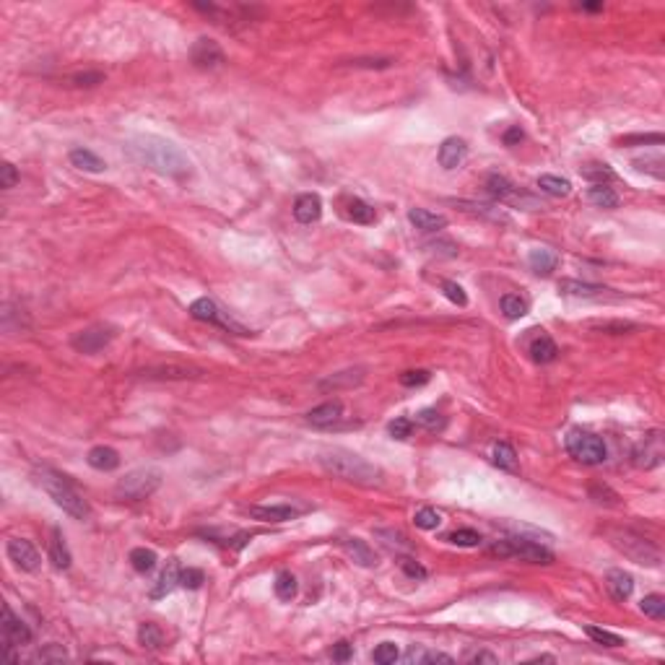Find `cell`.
I'll list each match as a JSON object with an SVG mask.
<instances>
[{
  "label": "cell",
  "mask_w": 665,
  "mask_h": 665,
  "mask_svg": "<svg viewBox=\"0 0 665 665\" xmlns=\"http://www.w3.org/2000/svg\"><path fill=\"white\" fill-rule=\"evenodd\" d=\"M125 154L133 161H138L140 167L164 174V177L185 179L192 174V161L188 154L161 136H136L128 140Z\"/></svg>",
  "instance_id": "1"
},
{
  "label": "cell",
  "mask_w": 665,
  "mask_h": 665,
  "mask_svg": "<svg viewBox=\"0 0 665 665\" xmlns=\"http://www.w3.org/2000/svg\"><path fill=\"white\" fill-rule=\"evenodd\" d=\"M318 460L325 473L343 478L348 484H356V486H379L382 484V470L351 450H343V447L322 450Z\"/></svg>",
  "instance_id": "2"
},
{
  "label": "cell",
  "mask_w": 665,
  "mask_h": 665,
  "mask_svg": "<svg viewBox=\"0 0 665 665\" xmlns=\"http://www.w3.org/2000/svg\"><path fill=\"white\" fill-rule=\"evenodd\" d=\"M34 481H37V486H40L63 512H68L73 520H89L91 515L89 502L81 497L79 491H76V486H73L65 476H60L58 470H52V468H37V470H34Z\"/></svg>",
  "instance_id": "3"
},
{
  "label": "cell",
  "mask_w": 665,
  "mask_h": 665,
  "mask_svg": "<svg viewBox=\"0 0 665 665\" xmlns=\"http://www.w3.org/2000/svg\"><path fill=\"white\" fill-rule=\"evenodd\" d=\"M566 452L575 457L577 463H585V466H600L608 460V447L606 442L585 429H572L564 439Z\"/></svg>",
  "instance_id": "4"
},
{
  "label": "cell",
  "mask_w": 665,
  "mask_h": 665,
  "mask_svg": "<svg viewBox=\"0 0 665 665\" xmlns=\"http://www.w3.org/2000/svg\"><path fill=\"white\" fill-rule=\"evenodd\" d=\"M159 486L161 470H156V468H138V470H130L125 478H120L117 486H115V497L122 499V502H140V499H149Z\"/></svg>",
  "instance_id": "5"
},
{
  "label": "cell",
  "mask_w": 665,
  "mask_h": 665,
  "mask_svg": "<svg viewBox=\"0 0 665 665\" xmlns=\"http://www.w3.org/2000/svg\"><path fill=\"white\" fill-rule=\"evenodd\" d=\"M491 554L512 556V559H520V561H527V564H551V561H554V554H551L546 546H541L538 541H530V538H523V536L497 541V543L491 546Z\"/></svg>",
  "instance_id": "6"
},
{
  "label": "cell",
  "mask_w": 665,
  "mask_h": 665,
  "mask_svg": "<svg viewBox=\"0 0 665 665\" xmlns=\"http://www.w3.org/2000/svg\"><path fill=\"white\" fill-rule=\"evenodd\" d=\"M611 543H614L618 551H624V556H629L637 564H647V566L660 564V551H657L650 541H645V538L632 533V530H611Z\"/></svg>",
  "instance_id": "7"
},
{
  "label": "cell",
  "mask_w": 665,
  "mask_h": 665,
  "mask_svg": "<svg viewBox=\"0 0 665 665\" xmlns=\"http://www.w3.org/2000/svg\"><path fill=\"white\" fill-rule=\"evenodd\" d=\"M190 315L195 320H200V322H211V325H219V328L224 330H231V333H237V336H249V330L245 328V325H239L237 320L229 318L227 312L208 297L195 299V302L190 304Z\"/></svg>",
  "instance_id": "8"
},
{
  "label": "cell",
  "mask_w": 665,
  "mask_h": 665,
  "mask_svg": "<svg viewBox=\"0 0 665 665\" xmlns=\"http://www.w3.org/2000/svg\"><path fill=\"white\" fill-rule=\"evenodd\" d=\"M486 190L491 198L502 200V203H509V206H520V208H525V211L543 208L533 195H527V192H523L520 188H515V185L507 177H502V174H489Z\"/></svg>",
  "instance_id": "9"
},
{
  "label": "cell",
  "mask_w": 665,
  "mask_h": 665,
  "mask_svg": "<svg viewBox=\"0 0 665 665\" xmlns=\"http://www.w3.org/2000/svg\"><path fill=\"white\" fill-rule=\"evenodd\" d=\"M663 455H665L663 434H660V432H650V434H645V439L634 447L632 463H634L637 468H642V470H652V468H657L663 463Z\"/></svg>",
  "instance_id": "10"
},
{
  "label": "cell",
  "mask_w": 665,
  "mask_h": 665,
  "mask_svg": "<svg viewBox=\"0 0 665 665\" xmlns=\"http://www.w3.org/2000/svg\"><path fill=\"white\" fill-rule=\"evenodd\" d=\"M115 338V330L107 325H91L86 330H79L76 336L70 338V346L76 348L79 354H99L101 348H107Z\"/></svg>",
  "instance_id": "11"
},
{
  "label": "cell",
  "mask_w": 665,
  "mask_h": 665,
  "mask_svg": "<svg viewBox=\"0 0 665 665\" xmlns=\"http://www.w3.org/2000/svg\"><path fill=\"white\" fill-rule=\"evenodd\" d=\"M309 509H312L309 504H288V502H281V504H255L249 507V517L263 520V523H288V520H297L299 515H304Z\"/></svg>",
  "instance_id": "12"
},
{
  "label": "cell",
  "mask_w": 665,
  "mask_h": 665,
  "mask_svg": "<svg viewBox=\"0 0 665 665\" xmlns=\"http://www.w3.org/2000/svg\"><path fill=\"white\" fill-rule=\"evenodd\" d=\"M190 60H192V65L200 70H216L227 63L224 50L219 47V42L208 40V37L195 40V44L190 47Z\"/></svg>",
  "instance_id": "13"
},
{
  "label": "cell",
  "mask_w": 665,
  "mask_h": 665,
  "mask_svg": "<svg viewBox=\"0 0 665 665\" xmlns=\"http://www.w3.org/2000/svg\"><path fill=\"white\" fill-rule=\"evenodd\" d=\"M8 559L13 561V564L19 566L21 572H37L42 564L40 554H37V548L31 546L29 541H24V538H13V541H8Z\"/></svg>",
  "instance_id": "14"
},
{
  "label": "cell",
  "mask_w": 665,
  "mask_h": 665,
  "mask_svg": "<svg viewBox=\"0 0 665 665\" xmlns=\"http://www.w3.org/2000/svg\"><path fill=\"white\" fill-rule=\"evenodd\" d=\"M31 629L19 616L10 611V606H3V642H13V645H29L31 642Z\"/></svg>",
  "instance_id": "15"
},
{
  "label": "cell",
  "mask_w": 665,
  "mask_h": 665,
  "mask_svg": "<svg viewBox=\"0 0 665 665\" xmlns=\"http://www.w3.org/2000/svg\"><path fill=\"white\" fill-rule=\"evenodd\" d=\"M340 418H343V403H340V400H328V403L307 411V424H312V427H318V429L333 427Z\"/></svg>",
  "instance_id": "16"
},
{
  "label": "cell",
  "mask_w": 665,
  "mask_h": 665,
  "mask_svg": "<svg viewBox=\"0 0 665 665\" xmlns=\"http://www.w3.org/2000/svg\"><path fill=\"white\" fill-rule=\"evenodd\" d=\"M203 372L198 367H190V364H159V367H149L143 372V377L149 379H190V377H200Z\"/></svg>",
  "instance_id": "17"
},
{
  "label": "cell",
  "mask_w": 665,
  "mask_h": 665,
  "mask_svg": "<svg viewBox=\"0 0 665 665\" xmlns=\"http://www.w3.org/2000/svg\"><path fill=\"white\" fill-rule=\"evenodd\" d=\"M322 216V200L315 192H304L299 195L297 203H294V219L299 224H315Z\"/></svg>",
  "instance_id": "18"
},
{
  "label": "cell",
  "mask_w": 665,
  "mask_h": 665,
  "mask_svg": "<svg viewBox=\"0 0 665 665\" xmlns=\"http://www.w3.org/2000/svg\"><path fill=\"white\" fill-rule=\"evenodd\" d=\"M606 587L614 600L624 603V600H629L632 593H634V580H632V575L624 572V569H611L606 575Z\"/></svg>",
  "instance_id": "19"
},
{
  "label": "cell",
  "mask_w": 665,
  "mask_h": 665,
  "mask_svg": "<svg viewBox=\"0 0 665 665\" xmlns=\"http://www.w3.org/2000/svg\"><path fill=\"white\" fill-rule=\"evenodd\" d=\"M466 156H468V146H466V140H463V138L442 140L439 154H437L439 164H442L445 169H457L460 164H463V161H466Z\"/></svg>",
  "instance_id": "20"
},
{
  "label": "cell",
  "mask_w": 665,
  "mask_h": 665,
  "mask_svg": "<svg viewBox=\"0 0 665 665\" xmlns=\"http://www.w3.org/2000/svg\"><path fill=\"white\" fill-rule=\"evenodd\" d=\"M559 291L566 294V297L577 299H603L606 291H611V288L596 286V284H582V281H575V278H564V281H559Z\"/></svg>",
  "instance_id": "21"
},
{
  "label": "cell",
  "mask_w": 665,
  "mask_h": 665,
  "mask_svg": "<svg viewBox=\"0 0 665 665\" xmlns=\"http://www.w3.org/2000/svg\"><path fill=\"white\" fill-rule=\"evenodd\" d=\"M86 463H89L94 470H101V473H110L115 468H120V455L117 450H112L107 445H97L89 450L86 455Z\"/></svg>",
  "instance_id": "22"
},
{
  "label": "cell",
  "mask_w": 665,
  "mask_h": 665,
  "mask_svg": "<svg viewBox=\"0 0 665 665\" xmlns=\"http://www.w3.org/2000/svg\"><path fill=\"white\" fill-rule=\"evenodd\" d=\"M527 265H530L533 273H538V276H548V273H554L556 265H559V255L548 247H536V249H530V255H527Z\"/></svg>",
  "instance_id": "23"
},
{
  "label": "cell",
  "mask_w": 665,
  "mask_h": 665,
  "mask_svg": "<svg viewBox=\"0 0 665 665\" xmlns=\"http://www.w3.org/2000/svg\"><path fill=\"white\" fill-rule=\"evenodd\" d=\"M408 221L416 229H421V231H439V229L447 227V219L442 213H434V211L427 208H411L408 211Z\"/></svg>",
  "instance_id": "24"
},
{
  "label": "cell",
  "mask_w": 665,
  "mask_h": 665,
  "mask_svg": "<svg viewBox=\"0 0 665 665\" xmlns=\"http://www.w3.org/2000/svg\"><path fill=\"white\" fill-rule=\"evenodd\" d=\"M70 164L76 169H83V172H91V174H99V172H104L107 169V164H104V159H99L94 151L89 149H73L70 151Z\"/></svg>",
  "instance_id": "25"
},
{
  "label": "cell",
  "mask_w": 665,
  "mask_h": 665,
  "mask_svg": "<svg viewBox=\"0 0 665 665\" xmlns=\"http://www.w3.org/2000/svg\"><path fill=\"white\" fill-rule=\"evenodd\" d=\"M455 206L466 211V213H473V216H481V219H489L494 224H509L504 211L494 208V206H486V203H473V200H455Z\"/></svg>",
  "instance_id": "26"
},
{
  "label": "cell",
  "mask_w": 665,
  "mask_h": 665,
  "mask_svg": "<svg viewBox=\"0 0 665 665\" xmlns=\"http://www.w3.org/2000/svg\"><path fill=\"white\" fill-rule=\"evenodd\" d=\"M343 548H346V554L356 561L359 566H375L377 564V556H375V551L361 541V538H343Z\"/></svg>",
  "instance_id": "27"
},
{
  "label": "cell",
  "mask_w": 665,
  "mask_h": 665,
  "mask_svg": "<svg viewBox=\"0 0 665 665\" xmlns=\"http://www.w3.org/2000/svg\"><path fill=\"white\" fill-rule=\"evenodd\" d=\"M177 585H179V566H177V561H169L167 569H164V572L159 575V580H156L154 590H151V598L159 600V598L169 596Z\"/></svg>",
  "instance_id": "28"
},
{
  "label": "cell",
  "mask_w": 665,
  "mask_h": 665,
  "mask_svg": "<svg viewBox=\"0 0 665 665\" xmlns=\"http://www.w3.org/2000/svg\"><path fill=\"white\" fill-rule=\"evenodd\" d=\"M50 561L55 569H68L70 566V551L65 538L58 527H52V538H50Z\"/></svg>",
  "instance_id": "29"
},
{
  "label": "cell",
  "mask_w": 665,
  "mask_h": 665,
  "mask_svg": "<svg viewBox=\"0 0 665 665\" xmlns=\"http://www.w3.org/2000/svg\"><path fill=\"white\" fill-rule=\"evenodd\" d=\"M527 351H530L533 361H538V364H551V361L559 356V348H556V343L548 336H538L536 340L527 346Z\"/></svg>",
  "instance_id": "30"
},
{
  "label": "cell",
  "mask_w": 665,
  "mask_h": 665,
  "mask_svg": "<svg viewBox=\"0 0 665 665\" xmlns=\"http://www.w3.org/2000/svg\"><path fill=\"white\" fill-rule=\"evenodd\" d=\"M346 216H348L351 221H354V224H361V227H367V224H375V219H377L375 208H372L369 203H364V200H359V198H351V200H348Z\"/></svg>",
  "instance_id": "31"
},
{
  "label": "cell",
  "mask_w": 665,
  "mask_h": 665,
  "mask_svg": "<svg viewBox=\"0 0 665 665\" xmlns=\"http://www.w3.org/2000/svg\"><path fill=\"white\" fill-rule=\"evenodd\" d=\"M491 460H494V466L502 468V470H509V473L517 470V452H515V447L507 445V442H497V445H494Z\"/></svg>",
  "instance_id": "32"
},
{
  "label": "cell",
  "mask_w": 665,
  "mask_h": 665,
  "mask_svg": "<svg viewBox=\"0 0 665 665\" xmlns=\"http://www.w3.org/2000/svg\"><path fill=\"white\" fill-rule=\"evenodd\" d=\"M538 188L543 190L546 195H551V198H566V195L572 192L569 179H561V177H556V174H541V177H538Z\"/></svg>",
  "instance_id": "33"
},
{
  "label": "cell",
  "mask_w": 665,
  "mask_h": 665,
  "mask_svg": "<svg viewBox=\"0 0 665 665\" xmlns=\"http://www.w3.org/2000/svg\"><path fill=\"white\" fill-rule=\"evenodd\" d=\"M587 200L593 203V206H598V208H616L618 206V195L614 192V188H608V185H593V188L587 190Z\"/></svg>",
  "instance_id": "34"
},
{
  "label": "cell",
  "mask_w": 665,
  "mask_h": 665,
  "mask_svg": "<svg viewBox=\"0 0 665 665\" xmlns=\"http://www.w3.org/2000/svg\"><path fill=\"white\" fill-rule=\"evenodd\" d=\"M580 172H582V177L590 179L593 185H608V182H614L616 179L614 169L608 167V164H600V161H590V164H585Z\"/></svg>",
  "instance_id": "35"
},
{
  "label": "cell",
  "mask_w": 665,
  "mask_h": 665,
  "mask_svg": "<svg viewBox=\"0 0 665 665\" xmlns=\"http://www.w3.org/2000/svg\"><path fill=\"white\" fill-rule=\"evenodd\" d=\"M273 590H276V598L278 600H294L297 598V577L291 575V572H278L276 575V582H273Z\"/></svg>",
  "instance_id": "36"
},
{
  "label": "cell",
  "mask_w": 665,
  "mask_h": 665,
  "mask_svg": "<svg viewBox=\"0 0 665 665\" xmlns=\"http://www.w3.org/2000/svg\"><path fill=\"white\" fill-rule=\"evenodd\" d=\"M499 307H502L507 320H520L527 315V302L523 297H517V294H504L502 302H499Z\"/></svg>",
  "instance_id": "37"
},
{
  "label": "cell",
  "mask_w": 665,
  "mask_h": 665,
  "mask_svg": "<svg viewBox=\"0 0 665 665\" xmlns=\"http://www.w3.org/2000/svg\"><path fill=\"white\" fill-rule=\"evenodd\" d=\"M138 645L140 647H149V650H159L161 645H164V632H161L156 624H151V621H146V624H140L138 629Z\"/></svg>",
  "instance_id": "38"
},
{
  "label": "cell",
  "mask_w": 665,
  "mask_h": 665,
  "mask_svg": "<svg viewBox=\"0 0 665 665\" xmlns=\"http://www.w3.org/2000/svg\"><path fill=\"white\" fill-rule=\"evenodd\" d=\"M130 564H133L136 572L146 575V572H151V569L156 566V554H154L151 548H133V551H130Z\"/></svg>",
  "instance_id": "39"
},
{
  "label": "cell",
  "mask_w": 665,
  "mask_h": 665,
  "mask_svg": "<svg viewBox=\"0 0 665 665\" xmlns=\"http://www.w3.org/2000/svg\"><path fill=\"white\" fill-rule=\"evenodd\" d=\"M585 634L596 642V645L603 647H624V637L614 634L608 629H600V626H585Z\"/></svg>",
  "instance_id": "40"
},
{
  "label": "cell",
  "mask_w": 665,
  "mask_h": 665,
  "mask_svg": "<svg viewBox=\"0 0 665 665\" xmlns=\"http://www.w3.org/2000/svg\"><path fill=\"white\" fill-rule=\"evenodd\" d=\"M590 328L608 333V336H624L629 330H634V322H624V320H603V322H590Z\"/></svg>",
  "instance_id": "41"
},
{
  "label": "cell",
  "mask_w": 665,
  "mask_h": 665,
  "mask_svg": "<svg viewBox=\"0 0 665 665\" xmlns=\"http://www.w3.org/2000/svg\"><path fill=\"white\" fill-rule=\"evenodd\" d=\"M413 523H416V527H421V530H437V527L442 525V515H439L437 509H432V507H424V509L416 512Z\"/></svg>",
  "instance_id": "42"
},
{
  "label": "cell",
  "mask_w": 665,
  "mask_h": 665,
  "mask_svg": "<svg viewBox=\"0 0 665 665\" xmlns=\"http://www.w3.org/2000/svg\"><path fill=\"white\" fill-rule=\"evenodd\" d=\"M416 424L424 427L427 432H437V429L445 427V418H442V413H439L437 408H424V411H418Z\"/></svg>",
  "instance_id": "43"
},
{
  "label": "cell",
  "mask_w": 665,
  "mask_h": 665,
  "mask_svg": "<svg viewBox=\"0 0 665 665\" xmlns=\"http://www.w3.org/2000/svg\"><path fill=\"white\" fill-rule=\"evenodd\" d=\"M639 611L645 616H650V618H663L665 616V598L663 596H645L642 598V603H639Z\"/></svg>",
  "instance_id": "44"
},
{
  "label": "cell",
  "mask_w": 665,
  "mask_h": 665,
  "mask_svg": "<svg viewBox=\"0 0 665 665\" xmlns=\"http://www.w3.org/2000/svg\"><path fill=\"white\" fill-rule=\"evenodd\" d=\"M634 167L639 169V172H650V174L657 179L665 177V172H663L665 161L660 154H655V156H645V159H634Z\"/></svg>",
  "instance_id": "45"
},
{
  "label": "cell",
  "mask_w": 665,
  "mask_h": 665,
  "mask_svg": "<svg viewBox=\"0 0 665 665\" xmlns=\"http://www.w3.org/2000/svg\"><path fill=\"white\" fill-rule=\"evenodd\" d=\"M206 582V575L195 569V566H188V569H179V587H188V590H198L200 585Z\"/></svg>",
  "instance_id": "46"
},
{
  "label": "cell",
  "mask_w": 665,
  "mask_h": 665,
  "mask_svg": "<svg viewBox=\"0 0 665 665\" xmlns=\"http://www.w3.org/2000/svg\"><path fill=\"white\" fill-rule=\"evenodd\" d=\"M450 543H455V546H478L481 543V536H478L476 530H470V527H460V530H455V533H450Z\"/></svg>",
  "instance_id": "47"
},
{
  "label": "cell",
  "mask_w": 665,
  "mask_h": 665,
  "mask_svg": "<svg viewBox=\"0 0 665 665\" xmlns=\"http://www.w3.org/2000/svg\"><path fill=\"white\" fill-rule=\"evenodd\" d=\"M104 81V73L99 70H86V73H76L70 79V86H79V89H91V86H99Z\"/></svg>",
  "instance_id": "48"
},
{
  "label": "cell",
  "mask_w": 665,
  "mask_h": 665,
  "mask_svg": "<svg viewBox=\"0 0 665 665\" xmlns=\"http://www.w3.org/2000/svg\"><path fill=\"white\" fill-rule=\"evenodd\" d=\"M372 657H375V663H379V665L395 663V660H397V645H395V642H382V645L375 647Z\"/></svg>",
  "instance_id": "49"
},
{
  "label": "cell",
  "mask_w": 665,
  "mask_h": 665,
  "mask_svg": "<svg viewBox=\"0 0 665 665\" xmlns=\"http://www.w3.org/2000/svg\"><path fill=\"white\" fill-rule=\"evenodd\" d=\"M429 379H432V375L427 369H411V372L400 375V385L403 388H421V385H427Z\"/></svg>",
  "instance_id": "50"
},
{
  "label": "cell",
  "mask_w": 665,
  "mask_h": 665,
  "mask_svg": "<svg viewBox=\"0 0 665 665\" xmlns=\"http://www.w3.org/2000/svg\"><path fill=\"white\" fill-rule=\"evenodd\" d=\"M442 291H445V297L450 299L452 304H457V307H466L468 304L466 291H463V286L455 284V281H442Z\"/></svg>",
  "instance_id": "51"
},
{
  "label": "cell",
  "mask_w": 665,
  "mask_h": 665,
  "mask_svg": "<svg viewBox=\"0 0 665 665\" xmlns=\"http://www.w3.org/2000/svg\"><path fill=\"white\" fill-rule=\"evenodd\" d=\"M388 432L393 439H408L411 437V432H413V421L406 416H400V418H395V421H390Z\"/></svg>",
  "instance_id": "52"
},
{
  "label": "cell",
  "mask_w": 665,
  "mask_h": 665,
  "mask_svg": "<svg viewBox=\"0 0 665 665\" xmlns=\"http://www.w3.org/2000/svg\"><path fill=\"white\" fill-rule=\"evenodd\" d=\"M663 140L665 138L660 136V133H647V136H624V138L618 140V143H621V146H642V143H645V146H647V143H655V146H660Z\"/></svg>",
  "instance_id": "53"
},
{
  "label": "cell",
  "mask_w": 665,
  "mask_h": 665,
  "mask_svg": "<svg viewBox=\"0 0 665 665\" xmlns=\"http://www.w3.org/2000/svg\"><path fill=\"white\" fill-rule=\"evenodd\" d=\"M19 185V169L13 167L10 161H6L3 167H0V188L3 190H10Z\"/></svg>",
  "instance_id": "54"
},
{
  "label": "cell",
  "mask_w": 665,
  "mask_h": 665,
  "mask_svg": "<svg viewBox=\"0 0 665 665\" xmlns=\"http://www.w3.org/2000/svg\"><path fill=\"white\" fill-rule=\"evenodd\" d=\"M377 538H388V541H385V546H388V548H403V551H408V548H411V543L406 541V536H403V533H397V530H377Z\"/></svg>",
  "instance_id": "55"
},
{
  "label": "cell",
  "mask_w": 665,
  "mask_h": 665,
  "mask_svg": "<svg viewBox=\"0 0 665 665\" xmlns=\"http://www.w3.org/2000/svg\"><path fill=\"white\" fill-rule=\"evenodd\" d=\"M395 60L393 58H359V60H351V65L354 68H390Z\"/></svg>",
  "instance_id": "56"
},
{
  "label": "cell",
  "mask_w": 665,
  "mask_h": 665,
  "mask_svg": "<svg viewBox=\"0 0 665 665\" xmlns=\"http://www.w3.org/2000/svg\"><path fill=\"white\" fill-rule=\"evenodd\" d=\"M65 657H68L65 647H63V645H55V642H52V645H47V647H44V650L40 652V660H42V663H50V660H65Z\"/></svg>",
  "instance_id": "57"
},
{
  "label": "cell",
  "mask_w": 665,
  "mask_h": 665,
  "mask_svg": "<svg viewBox=\"0 0 665 665\" xmlns=\"http://www.w3.org/2000/svg\"><path fill=\"white\" fill-rule=\"evenodd\" d=\"M351 655H354V647L348 645V642H338V645L333 647V660H338V663L351 660Z\"/></svg>",
  "instance_id": "58"
},
{
  "label": "cell",
  "mask_w": 665,
  "mask_h": 665,
  "mask_svg": "<svg viewBox=\"0 0 665 665\" xmlns=\"http://www.w3.org/2000/svg\"><path fill=\"white\" fill-rule=\"evenodd\" d=\"M403 572H406L411 580H424V577H427V569L418 564V561H411V559L403 561Z\"/></svg>",
  "instance_id": "59"
},
{
  "label": "cell",
  "mask_w": 665,
  "mask_h": 665,
  "mask_svg": "<svg viewBox=\"0 0 665 665\" xmlns=\"http://www.w3.org/2000/svg\"><path fill=\"white\" fill-rule=\"evenodd\" d=\"M418 663H445V665H455V660L445 652H424L418 655Z\"/></svg>",
  "instance_id": "60"
},
{
  "label": "cell",
  "mask_w": 665,
  "mask_h": 665,
  "mask_svg": "<svg viewBox=\"0 0 665 665\" xmlns=\"http://www.w3.org/2000/svg\"><path fill=\"white\" fill-rule=\"evenodd\" d=\"M468 663H489V665H497V655H491V652H476V655L468 657Z\"/></svg>",
  "instance_id": "61"
},
{
  "label": "cell",
  "mask_w": 665,
  "mask_h": 665,
  "mask_svg": "<svg viewBox=\"0 0 665 665\" xmlns=\"http://www.w3.org/2000/svg\"><path fill=\"white\" fill-rule=\"evenodd\" d=\"M520 140H523V130L517 128V125L504 133V143H507V146H515V143H520Z\"/></svg>",
  "instance_id": "62"
},
{
  "label": "cell",
  "mask_w": 665,
  "mask_h": 665,
  "mask_svg": "<svg viewBox=\"0 0 665 665\" xmlns=\"http://www.w3.org/2000/svg\"><path fill=\"white\" fill-rule=\"evenodd\" d=\"M582 8H585V10H600L603 6H600V3H585Z\"/></svg>",
  "instance_id": "63"
}]
</instances>
